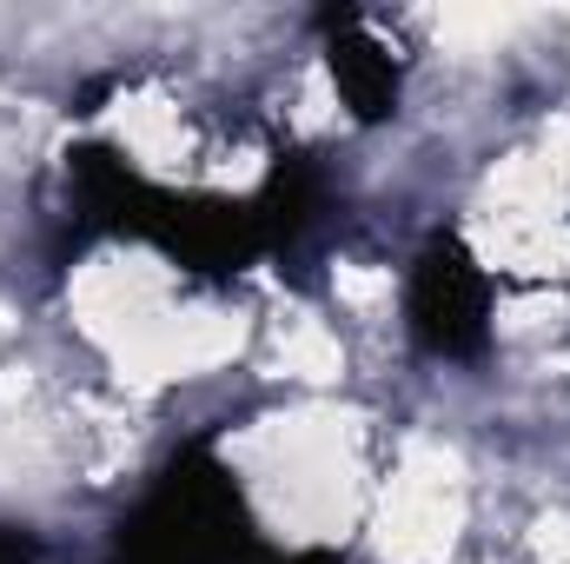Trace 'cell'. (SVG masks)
<instances>
[{
  "instance_id": "5",
  "label": "cell",
  "mask_w": 570,
  "mask_h": 564,
  "mask_svg": "<svg viewBox=\"0 0 570 564\" xmlns=\"http://www.w3.org/2000/svg\"><path fill=\"white\" fill-rule=\"evenodd\" d=\"M0 564H40V545L27 525H0Z\"/></svg>"
},
{
  "instance_id": "1",
  "label": "cell",
  "mask_w": 570,
  "mask_h": 564,
  "mask_svg": "<svg viewBox=\"0 0 570 564\" xmlns=\"http://www.w3.org/2000/svg\"><path fill=\"white\" fill-rule=\"evenodd\" d=\"M67 173H73V200H80V220L87 226L127 233L140 246H159L173 266L213 273V280H233V273L259 266L266 253L298 246L318 226V213H325V173L305 166V159H279L273 179L253 200L166 193V186L140 179L107 146H80Z\"/></svg>"
},
{
  "instance_id": "3",
  "label": "cell",
  "mask_w": 570,
  "mask_h": 564,
  "mask_svg": "<svg viewBox=\"0 0 570 564\" xmlns=\"http://www.w3.org/2000/svg\"><path fill=\"white\" fill-rule=\"evenodd\" d=\"M491 305H498V285L478 266V253L458 233H431L412 280H405L412 346L425 359H451V366L484 359L491 352Z\"/></svg>"
},
{
  "instance_id": "4",
  "label": "cell",
  "mask_w": 570,
  "mask_h": 564,
  "mask_svg": "<svg viewBox=\"0 0 570 564\" xmlns=\"http://www.w3.org/2000/svg\"><path fill=\"white\" fill-rule=\"evenodd\" d=\"M318 33H325V67L352 107L358 127H379L399 114V94H405V60L385 47V33L358 13V7H325L318 13Z\"/></svg>"
},
{
  "instance_id": "2",
  "label": "cell",
  "mask_w": 570,
  "mask_h": 564,
  "mask_svg": "<svg viewBox=\"0 0 570 564\" xmlns=\"http://www.w3.org/2000/svg\"><path fill=\"white\" fill-rule=\"evenodd\" d=\"M107 564H338L332 552H273L233 485V471L186 445L166 458V471L146 485V498L120 518Z\"/></svg>"
}]
</instances>
